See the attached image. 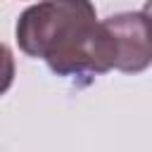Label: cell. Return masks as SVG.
Wrapping results in <instances>:
<instances>
[{
	"instance_id": "2",
	"label": "cell",
	"mask_w": 152,
	"mask_h": 152,
	"mask_svg": "<svg viewBox=\"0 0 152 152\" xmlns=\"http://www.w3.org/2000/svg\"><path fill=\"white\" fill-rule=\"evenodd\" d=\"M112 55H114V69L124 74H138L150 66L152 50H150V19L147 10L142 12H121L112 14L102 21Z\"/></svg>"
},
{
	"instance_id": "1",
	"label": "cell",
	"mask_w": 152,
	"mask_h": 152,
	"mask_svg": "<svg viewBox=\"0 0 152 152\" xmlns=\"http://www.w3.org/2000/svg\"><path fill=\"white\" fill-rule=\"evenodd\" d=\"M24 55L45 59L57 76H95L114 69L109 36L90 0H40L14 26Z\"/></svg>"
},
{
	"instance_id": "3",
	"label": "cell",
	"mask_w": 152,
	"mask_h": 152,
	"mask_svg": "<svg viewBox=\"0 0 152 152\" xmlns=\"http://www.w3.org/2000/svg\"><path fill=\"white\" fill-rule=\"evenodd\" d=\"M14 83V57L5 43H0V95H5Z\"/></svg>"
}]
</instances>
